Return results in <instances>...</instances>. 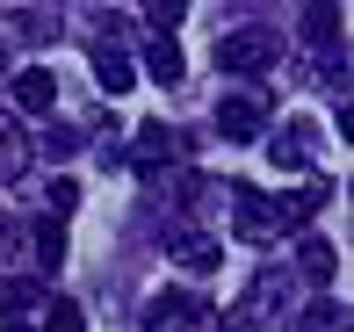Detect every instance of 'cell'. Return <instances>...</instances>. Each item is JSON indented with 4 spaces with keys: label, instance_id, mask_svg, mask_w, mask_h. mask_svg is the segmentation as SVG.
<instances>
[{
    "label": "cell",
    "instance_id": "1",
    "mask_svg": "<svg viewBox=\"0 0 354 332\" xmlns=\"http://www.w3.org/2000/svg\"><path fill=\"white\" fill-rule=\"evenodd\" d=\"M282 58V37L268 22H253V29H232V37H217V66L224 72H239V80H246V72H268Z\"/></svg>",
    "mask_w": 354,
    "mask_h": 332
},
{
    "label": "cell",
    "instance_id": "2",
    "mask_svg": "<svg viewBox=\"0 0 354 332\" xmlns=\"http://www.w3.org/2000/svg\"><path fill=\"white\" fill-rule=\"evenodd\" d=\"M261 130H268V101L261 94H224L217 101V137L224 145H253Z\"/></svg>",
    "mask_w": 354,
    "mask_h": 332
},
{
    "label": "cell",
    "instance_id": "3",
    "mask_svg": "<svg viewBox=\"0 0 354 332\" xmlns=\"http://www.w3.org/2000/svg\"><path fill=\"white\" fill-rule=\"evenodd\" d=\"M145 332H217V318H210V304H196V296H152Z\"/></svg>",
    "mask_w": 354,
    "mask_h": 332
},
{
    "label": "cell",
    "instance_id": "4",
    "mask_svg": "<svg viewBox=\"0 0 354 332\" xmlns=\"http://www.w3.org/2000/svg\"><path fill=\"white\" fill-rule=\"evenodd\" d=\"M224 195H232V231H239V239H253V246L275 239V202H268L261 188L239 181V188H224Z\"/></svg>",
    "mask_w": 354,
    "mask_h": 332
},
{
    "label": "cell",
    "instance_id": "5",
    "mask_svg": "<svg viewBox=\"0 0 354 332\" xmlns=\"http://www.w3.org/2000/svg\"><path fill=\"white\" fill-rule=\"evenodd\" d=\"M167 159H174V130H167V123H145V130H138V181L159 188V181H167Z\"/></svg>",
    "mask_w": 354,
    "mask_h": 332
},
{
    "label": "cell",
    "instance_id": "6",
    "mask_svg": "<svg viewBox=\"0 0 354 332\" xmlns=\"http://www.w3.org/2000/svg\"><path fill=\"white\" fill-rule=\"evenodd\" d=\"M51 101H58L51 66H22L15 72V108H22V116H51Z\"/></svg>",
    "mask_w": 354,
    "mask_h": 332
},
{
    "label": "cell",
    "instance_id": "7",
    "mask_svg": "<svg viewBox=\"0 0 354 332\" xmlns=\"http://www.w3.org/2000/svg\"><path fill=\"white\" fill-rule=\"evenodd\" d=\"M94 80H102V94H131L138 87V66L116 51V43H94Z\"/></svg>",
    "mask_w": 354,
    "mask_h": 332
},
{
    "label": "cell",
    "instance_id": "8",
    "mask_svg": "<svg viewBox=\"0 0 354 332\" xmlns=\"http://www.w3.org/2000/svg\"><path fill=\"white\" fill-rule=\"evenodd\" d=\"M174 260H181L188 275H210V267L224 260V246L210 239V231H174Z\"/></svg>",
    "mask_w": 354,
    "mask_h": 332
},
{
    "label": "cell",
    "instance_id": "9",
    "mask_svg": "<svg viewBox=\"0 0 354 332\" xmlns=\"http://www.w3.org/2000/svg\"><path fill=\"white\" fill-rule=\"evenodd\" d=\"M145 72H152L159 87H174V80H181V43H174V37H152V43H145Z\"/></svg>",
    "mask_w": 354,
    "mask_h": 332
},
{
    "label": "cell",
    "instance_id": "10",
    "mask_svg": "<svg viewBox=\"0 0 354 332\" xmlns=\"http://www.w3.org/2000/svg\"><path fill=\"white\" fill-rule=\"evenodd\" d=\"M297 332H347V304H333V296H318V304H304Z\"/></svg>",
    "mask_w": 354,
    "mask_h": 332
},
{
    "label": "cell",
    "instance_id": "11",
    "mask_svg": "<svg viewBox=\"0 0 354 332\" xmlns=\"http://www.w3.org/2000/svg\"><path fill=\"white\" fill-rule=\"evenodd\" d=\"M275 296H289V282H282V267H268V275L253 282V296H246V311H253V318H275Z\"/></svg>",
    "mask_w": 354,
    "mask_h": 332
},
{
    "label": "cell",
    "instance_id": "12",
    "mask_svg": "<svg viewBox=\"0 0 354 332\" xmlns=\"http://www.w3.org/2000/svg\"><path fill=\"white\" fill-rule=\"evenodd\" d=\"M268 152H275V166H304L311 159V123H289V137H275Z\"/></svg>",
    "mask_w": 354,
    "mask_h": 332
},
{
    "label": "cell",
    "instance_id": "13",
    "mask_svg": "<svg viewBox=\"0 0 354 332\" xmlns=\"http://www.w3.org/2000/svg\"><path fill=\"white\" fill-rule=\"evenodd\" d=\"M58 260H66V231H58L51 217H44V224H37V267H44V275H51Z\"/></svg>",
    "mask_w": 354,
    "mask_h": 332
},
{
    "label": "cell",
    "instance_id": "14",
    "mask_svg": "<svg viewBox=\"0 0 354 332\" xmlns=\"http://www.w3.org/2000/svg\"><path fill=\"white\" fill-rule=\"evenodd\" d=\"M297 267H304L311 282H326V275H333V246H326V239H304V246H297Z\"/></svg>",
    "mask_w": 354,
    "mask_h": 332
},
{
    "label": "cell",
    "instance_id": "15",
    "mask_svg": "<svg viewBox=\"0 0 354 332\" xmlns=\"http://www.w3.org/2000/svg\"><path fill=\"white\" fill-rule=\"evenodd\" d=\"M44 304V289H37V282H22V275H15V282H0V311H37Z\"/></svg>",
    "mask_w": 354,
    "mask_h": 332
},
{
    "label": "cell",
    "instance_id": "16",
    "mask_svg": "<svg viewBox=\"0 0 354 332\" xmlns=\"http://www.w3.org/2000/svg\"><path fill=\"white\" fill-rule=\"evenodd\" d=\"M44 332H87V318H80V304H66V296H51V311H44Z\"/></svg>",
    "mask_w": 354,
    "mask_h": 332
},
{
    "label": "cell",
    "instance_id": "17",
    "mask_svg": "<svg viewBox=\"0 0 354 332\" xmlns=\"http://www.w3.org/2000/svg\"><path fill=\"white\" fill-rule=\"evenodd\" d=\"M80 145H87V137H80V130H51V137H44V152H51V159H73Z\"/></svg>",
    "mask_w": 354,
    "mask_h": 332
},
{
    "label": "cell",
    "instance_id": "18",
    "mask_svg": "<svg viewBox=\"0 0 354 332\" xmlns=\"http://www.w3.org/2000/svg\"><path fill=\"white\" fill-rule=\"evenodd\" d=\"M73 202H80V188L58 173V181H51V217H73Z\"/></svg>",
    "mask_w": 354,
    "mask_h": 332
},
{
    "label": "cell",
    "instance_id": "19",
    "mask_svg": "<svg viewBox=\"0 0 354 332\" xmlns=\"http://www.w3.org/2000/svg\"><path fill=\"white\" fill-rule=\"evenodd\" d=\"M15 166H22V145H15V130L0 123V173H15Z\"/></svg>",
    "mask_w": 354,
    "mask_h": 332
},
{
    "label": "cell",
    "instance_id": "20",
    "mask_svg": "<svg viewBox=\"0 0 354 332\" xmlns=\"http://www.w3.org/2000/svg\"><path fill=\"white\" fill-rule=\"evenodd\" d=\"M311 43H333V8H311Z\"/></svg>",
    "mask_w": 354,
    "mask_h": 332
},
{
    "label": "cell",
    "instance_id": "21",
    "mask_svg": "<svg viewBox=\"0 0 354 332\" xmlns=\"http://www.w3.org/2000/svg\"><path fill=\"white\" fill-rule=\"evenodd\" d=\"M8 332H29V325H8Z\"/></svg>",
    "mask_w": 354,
    "mask_h": 332
},
{
    "label": "cell",
    "instance_id": "22",
    "mask_svg": "<svg viewBox=\"0 0 354 332\" xmlns=\"http://www.w3.org/2000/svg\"><path fill=\"white\" fill-rule=\"evenodd\" d=\"M0 66H8V51H0Z\"/></svg>",
    "mask_w": 354,
    "mask_h": 332
}]
</instances>
